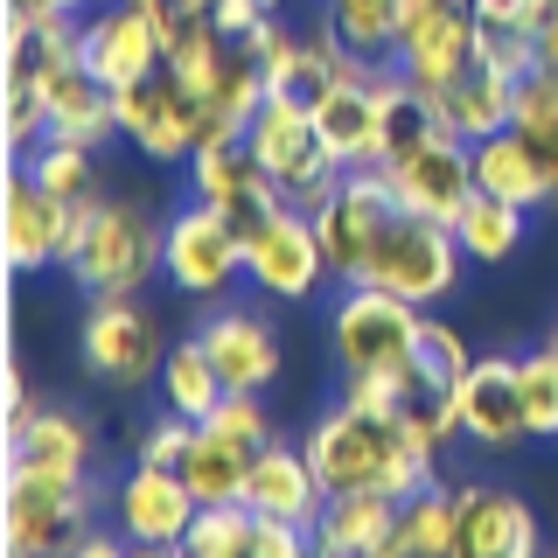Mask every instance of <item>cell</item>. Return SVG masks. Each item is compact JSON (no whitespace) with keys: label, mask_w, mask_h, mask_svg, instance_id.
Returning a JSON list of instances; mask_svg holds the SVG:
<instances>
[{"label":"cell","mask_w":558,"mask_h":558,"mask_svg":"<svg viewBox=\"0 0 558 558\" xmlns=\"http://www.w3.org/2000/svg\"><path fill=\"white\" fill-rule=\"evenodd\" d=\"M70 238H77V209L63 196H49L43 182L22 168L14 154L8 168V203H0V244H8V272H43L70 258Z\"/></svg>","instance_id":"13"},{"label":"cell","mask_w":558,"mask_h":558,"mask_svg":"<svg viewBox=\"0 0 558 558\" xmlns=\"http://www.w3.org/2000/svg\"><path fill=\"white\" fill-rule=\"evenodd\" d=\"M92 537V488L35 468H8L0 488V558H70Z\"/></svg>","instance_id":"4"},{"label":"cell","mask_w":558,"mask_h":558,"mask_svg":"<svg viewBox=\"0 0 558 558\" xmlns=\"http://www.w3.org/2000/svg\"><path fill=\"white\" fill-rule=\"evenodd\" d=\"M244 502H252L258 517H272V523H293V531H314L328 510V488L322 475H314V461H307V447H266L258 453V468H252V482H244Z\"/></svg>","instance_id":"23"},{"label":"cell","mask_w":558,"mask_h":558,"mask_svg":"<svg viewBox=\"0 0 558 558\" xmlns=\"http://www.w3.org/2000/svg\"><path fill=\"white\" fill-rule=\"evenodd\" d=\"M322 272H328V252H322V231H314V217L301 203H287L272 223H258L244 238V279L266 287L272 301H307L322 287Z\"/></svg>","instance_id":"14"},{"label":"cell","mask_w":558,"mask_h":558,"mask_svg":"<svg viewBox=\"0 0 558 558\" xmlns=\"http://www.w3.org/2000/svg\"><path fill=\"white\" fill-rule=\"evenodd\" d=\"M475 22H531L537 28V0H468Z\"/></svg>","instance_id":"42"},{"label":"cell","mask_w":558,"mask_h":558,"mask_svg":"<svg viewBox=\"0 0 558 558\" xmlns=\"http://www.w3.org/2000/svg\"><path fill=\"white\" fill-rule=\"evenodd\" d=\"M384 174H391L398 189V209H412V217H433V223H453L468 209V196H475V147L468 140H433V147L405 154V161H384Z\"/></svg>","instance_id":"18"},{"label":"cell","mask_w":558,"mask_h":558,"mask_svg":"<svg viewBox=\"0 0 558 558\" xmlns=\"http://www.w3.org/2000/svg\"><path fill=\"white\" fill-rule=\"evenodd\" d=\"M84 63L98 70L105 84H133V77H147V70H161L168 63V28H161V14H147V8H133V0H112L105 14H92L84 22Z\"/></svg>","instance_id":"19"},{"label":"cell","mask_w":558,"mask_h":558,"mask_svg":"<svg viewBox=\"0 0 558 558\" xmlns=\"http://www.w3.org/2000/svg\"><path fill=\"white\" fill-rule=\"evenodd\" d=\"M545 349H551V356H558V336H551V342H545Z\"/></svg>","instance_id":"47"},{"label":"cell","mask_w":558,"mask_h":558,"mask_svg":"<svg viewBox=\"0 0 558 558\" xmlns=\"http://www.w3.org/2000/svg\"><path fill=\"white\" fill-rule=\"evenodd\" d=\"M161 398H168V412H182V418H209L223 398H231V391H223V377H217V363H209V349H203V336H189V342L168 349Z\"/></svg>","instance_id":"35"},{"label":"cell","mask_w":558,"mask_h":558,"mask_svg":"<svg viewBox=\"0 0 558 558\" xmlns=\"http://www.w3.org/2000/svg\"><path fill=\"white\" fill-rule=\"evenodd\" d=\"M196 336H203V349H209V363H217L223 391H266V384L279 377V336H272L266 314L223 307V314H209Z\"/></svg>","instance_id":"22"},{"label":"cell","mask_w":558,"mask_h":558,"mask_svg":"<svg viewBox=\"0 0 558 558\" xmlns=\"http://www.w3.org/2000/svg\"><path fill=\"white\" fill-rule=\"evenodd\" d=\"M307 217H314V231H322L328 272L356 279L363 258H371V244L384 238V223L398 217V189H391V174H384V168H342L336 189H328Z\"/></svg>","instance_id":"8"},{"label":"cell","mask_w":558,"mask_h":558,"mask_svg":"<svg viewBox=\"0 0 558 558\" xmlns=\"http://www.w3.org/2000/svg\"><path fill=\"white\" fill-rule=\"evenodd\" d=\"M461 266H468V252H461V238H453V223L398 209V217L384 223V238L371 244V258H363L356 287H384L412 307H433L461 287Z\"/></svg>","instance_id":"3"},{"label":"cell","mask_w":558,"mask_h":558,"mask_svg":"<svg viewBox=\"0 0 558 558\" xmlns=\"http://www.w3.org/2000/svg\"><path fill=\"white\" fill-rule=\"evenodd\" d=\"M418 328H426V307L398 301L384 287H349L328 336H336L342 377H398L418 356Z\"/></svg>","instance_id":"7"},{"label":"cell","mask_w":558,"mask_h":558,"mask_svg":"<svg viewBox=\"0 0 558 558\" xmlns=\"http://www.w3.org/2000/svg\"><path fill=\"white\" fill-rule=\"evenodd\" d=\"M161 258H168V231L147 217V209L98 196L92 209H77V238H70L63 266L92 301H133Z\"/></svg>","instance_id":"2"},{"label":"cell","mask_w":558,"mask_h":558,"mask_svg":"<svg viewBox=\"0 0 558 558\" xmlns=\"http://www.w3.org/2000/svg\"><path fill=\"white\" fill-rule=\"evenodd\" d=\"M112 517H119V537H126V545H182V537L196 531L203 502H196V488L182 482V468L140 461L133 475L119 482Z\"/></svg>","instance_id":"17"},{"label":"cell","mask_w":558,"mask_h":558,"mask_svg":"<svg viewBox=\"0 0 558 558\" xmlns=\"http://www.w3.org/2000/svg\"><path fill=\"white\" fill-rule=\"evenodd\" d=\"M433 105H440V119H447V133L453 140H488V133H502L517 119V77H502L496 63H468L461 77H447L440 92H433Z\"/></svg>","instance_id":"27"},{"label":"cell","mask_w":558,"mask_h":558,"mask_svg":"<svg viewBox=\"0 0 558 558\" xmlns=\"http://www.w3.org/2000/svg\"><path fill=\"white\" fill-rule=\"evenodd\" d=\"M398 537L412 558H453V482H426L398 510Z\"/></svg>","instance_id":"36"},{"label":"cell","mask_w":558,"mask_h":558,"mask_svg":"<svg viewBox=\"0 0 558 558\" xmlns=\"http://www.w3.org/2000/svg\"><path fill=\"white\" fill-rule=\"evenodd\" d=\"M475 57H482V28H475V8H468V0H412L405 8L391 63L405 70L418 92H440V84L461 77Z\"/></svg>","instance_id":"10"},{"label":"cell","mask_w":558,"mask_h":558,"mask_svg":"<svg viewBox=\"0 0 558 558\" xmlns=\"http://www.w3.org/2000/svg\"><path fill=\"white\" fill-rule=\"evenodd\" d=\"M384 63H391V57H384ZM384 63L349 70L336 92L314 105V119H322V133H328V147H336L342 168H377V147H384V140H377V119H384L377 77H384Z\"/></svg>","instance_id":"25"},{"label":"cell","mask_w":558,"mask_h":558,"mask_svg":"<svg viewBox=\"0 0 558 558\" xmlns=\"http://www.w3.org/2000/svg\"><path fill=\"white\" fill-rule=\"evenodd\" d=\"M119 133L133 140L147 161H189L203 147V98L161 63L147 77L119 84Z\"/></svg>","instance_id":"9"},{"label":"cell","mask_w":558,"mask_h":558,"mask_svg":"<svg viewBox=\"0 0 558 558\" xmlns=\"http://www.w3.org/2000/svg\"><path fill=\"white\" fill-rule=\"evenodd\" d=\"M84 0H0V22L8 14H77Z\"/></svg>","instance_id":"43"},{"label":"cell","mask_w":558,"mask_h":558,"mask_svg":"<svg viewBox=\"0 0 558 558\" xmlns=\"http://www.w3.org/2000/svg\"><path fill=\"white\" fill-rule=\"evenodd\" d=\"M461 433L488 453H510L517 440H531L517 356H475V371L461 377Z\"/></svg>","instance_id":"21"},{"label":"cell","mask_w":558,"mask_h":558,"mask_svg":"<svg viewBox=\"0 0 558 558\" xmlns=\"http://www.w3.org/2000/svg\"><path fill=\"white\" fill-rule=\"evenodd\" d=\"M314 558H336V551H314Z\"/></svg>","instance_id":"48"},{"label":"cell","mask_w":558,"mask_h":558,"mask_svg":"<svg viewBox=\"0 0 558 558\" xmlns=\"http://www.w3.org/2000/svg\"><path fill=\"white\" fill-rule=\"evenodd\" d=\"M453 558H545L531 502L496 482H453Z\"/></svg>","instance_id":"15"},{"label":"cell","mask_w":558,"mask_h":558,"mask_svg":"<svg viewBox=\"0 0 558 558\" xmlns=\"http://www.w3.org/2000/svg\"><path fill=\"white\" fill-rule=\"evenodd\" d=\"M70 558H133V545H126V537H98V531H92Z\"/></svg>","instance_id":"44"},{"label":"cell","mask_w":558,"mask_h":558,"mask_svg":"<svg viewBox=\"0 0 558 558\" xmlns=\"http://www.w3.org/2000/svg\"><path fill=\"white\" fill-rule=\"evenodd\" d=\"M8 468H35V475H57V482H84V468H92V433H84L70 412L35 405L22 418H8Z\"/></svg>","instance_id":"26"},{"label":"cell","mask_w":558,"mask_h":558,"mask_svg":"<svg viewBox=\"0 0 558 558\" xmlns=\"http://www.w3.org/2000/svg\"><path fill=\"white\" fill-rule=\"evenodd\" d=\"M0 398H8V418H22V412H35L28 371H22V356H14V349H8V371H0Z\"/></svg>","instance_id":"41"},{"label":"cell","mask_w":558,"mask_h":558,"mask_svg":"<svg viewBox=\"0 0 558 558\" xmlns=\"http://www.w3.org/2000/svg\"><path fill=\"white\" fill-rule=\"evenodd\" d=\"M133 558H189L182 545H133Z\"/></svg>","instance_id":"45"},{"label":"cell","mask_w":558,"mask_h":558,"mask_svg":"<svg viewBox=\"0 0 558 558\" xmlns=\"http://www.w3.org/2000/svg\"><path fill=\"white\" fill-rule=\"evenodd\" d=\"M523 217H531V209H517V203H502V196H488V189H475V196H468V209L453 217V238H461L468 266H502V258L523 244Z\"/></svg>","instance_id":"33"},{"label":"cell","mask_w":558,"mask_h":558,"mask_svg":"<svg viewBox=\"0 0 558 558\" xmlns=\"http://www.w3.org/2000/svg\"><path fill=\"white\" fill-rule=\"evenodd\" d=\"M43 105H49V133H57V140L105 147V140L119 133V92L84 57H70L63 70H49V77H43Z\"/></svg>","instance_id":"24"},{"label":"cell","mask_w":558,"mask_h":558,"mask_svg":"<svg viewBox=\"0 0 558 558\" xmlns=\"http://www.w3.org/2000/svg\"><path fill=\"white\" fill-rule=\"evenodd\" d=\"M189 558H314V531L258 517L252 502H209L196 531L182 537Z\"/></svg>","instance_id":"20"},{"label":"cell","mask_w":558,"mask_h":558,"mask_svg":"<svg viewBox=\"0 0 558 558\" xmlns=\"http://www.w3.org/2000/svg\"><path fill=\"white\" fill-rule=\"evenodd\" d=\"M244 147H252V161L266 168V182L279 189L287 203H301L314 209L336 189V147H328V133H322V119L307 112V105H287V98H266L258 105V119L244 126Z\"/></svg>","instance_id":"6"},{"label":"cell","mask_w":558,"mask_h":558,"mask_svg":"<svg viewBox=\"0 0 558 558\" xmlns=\"http://www.w3.org/2000/svg\"><path fill=\"white\" fill-rule=\"evenodd\" d=\"M272 447V418L258 405V391H231L209 418H196V440L182 453V482L196 488V502H244L258 453Z\"/></svg>","instance_id":"5"},{"label":"cell","mask_w":558,"mask_h":558,"mask_svg":"<svg viewBox=\"0 0 558 558\" xmlns=\"http://www.w3.org/2000/svg\"><path fill=\"white\" fill-rule=\"evenodd\" d=\"M405 8H412V0H328V8H322V22L336 28V43L349 49V57H371V63H384V57L398 49Z\"/></svg>","instance_id":"34"},{"label":"cell","mask_w":558,"mask_h":558,"mask_svg":"<svg viewBox=\"0 0 558 558\" xmlns=\"http://www.w3.org/2000/svg\"><path fill=\"white\" fill-rule=\"evenodd\" d=\"M307 461H314V475H322L328 496H363V488H371V496L412 502L426 482H440L433 447H418L412 433L398 426V412L356 405V398H342V405L307 433Z\"/></svg>","instance_id":"1"},{"label":"cell","mask_w":558,"mask_h":558,"mask_svg":"<svg viewBox=\"0 0 558 558\" xmlns=\"http://www.w3.org/2000/svg\"><path fill=\"white\" fill-rule=\"evenodd\" d=\"M0 133H8V154H28L35 140H49V105H43V84L8 77V119H0Z\"/></svg>","instance_id":"38"},{"label":"cell","mask_w":558,"mask_h":558,"mask_svg":"<svg viewBox=\"0 0 558 558\" xmlns=\"http://www.w3.org/2000/svg\"><path fill=\"white\" fill-rule=\"evenodd\" d=\"M475 182L488 189V196L517 203V209H545V203H558V174H551V161H545V154H537L517 126L475 140Z\"/></svg>","instance_id":"28"},{"label":"cell","mask_w":558,"mask_h":558,"mask_svg":"<svg viewBox=\"0 0 558 558\" xmlns=\"http://www.w3.org/2000/svg\"><path fill=\"white\" fill-rule=\"evenodd\" d=\"M398 510L405 502H391V496H328V510L322 523H314V551H336V558H371L384 537L398 531Z\"/></svg>","instance_id":"31"},{"label":"cell","mask_w":558,"mask_h":558,"mask_svg":"<svg viewBox=\"0 0 558 558\" xmlns=\"http://www.w3.org/2000/svg\"><path fill=\"white\" fill-rule=\"evenodd\" d=\"M77 342H84V371L105 377V384H119V391L154 384V377H161V363H168L161 328L147 322V307H140V301H92Z\"/></svg>","instance_id":"12"},{"label":"cell","mask_w":558,"mask_h":558,"mask_svg":"<svg viewBox=\"0 0 558 558\" xmlns=\"http://www.w3.org/2000/svg\"><path fill=\"white\" fill-rule=\"evenodd\" d=\"M22 168L49 189V196H63L70 209L98 203V147H84V140H57V133H49V140H35V147L22 154Z\"/></svg>","instance_id":"32"},{"label":"cell","mask_w":558,"mask_h":558,"mask_svg":"<svg viewBox=\"0 0 558 558\" xmlns=\"http://www.w3.org/2000/svg\"><path fill=\"white\" fill-rule=\"evenodd\" d=\"M133 8H147V14H161V8H168V0H133Z\"/></svg>","instance_id":"46"},{"label":"cell","mask_w":558,"mask_h":558,"mask_svg":"<svg viewBox=\"0 0 558 558\" xmlns=\"http://www.w3.org/2000/svg\"><path fill=\"white\" fill-rule=\"evenodd\" d=\"M391 412H398V426H405L418 447L440 453L453 433H461V384L440 377L433 363H418V356H412L405 371L391 377Z\"/></svg>","instance_id":"29"},{"label":"cell","mask_w":558,"mask_h":558,"mask_svg":"<svg viewBox=\"0 0 558 558\" xmlns=\"http://www.w3.org/2000/svg\"><path fill=\"white\" fill-rule=\"evenodd\" d=\"M377 105H384V119H377V140H384V147H377V168L384 161H405V154L433 147V140H447V119H440V105H433V92H418L398 63H384Z\"/></svg>","instance_id":"30"},{"label":"cell","mask_w":558,"mask_h":558,"mask_svg":"<svg viewBox=\"0 0 558 558\" xmlns=\"http://www.w3.org/2000/svg\"><path fill=\"white\" fill-rule=\"evenodd\" d=\"M418 363H433V371H440V377H453V384H461L468 371H475V356H468L461 328L433 322V314H426V328H418Z\"/></svg>","instance_id":"39"},{"label":"cell","mask_w":558,"mask_h":558,"mask_svg":"<svg viewBox=\"0 0 558 558\" xmlns=\"http://www.w3.org/2000/svg\"><path fill=\"white\" fill-rule=\"evenodd\" d=\"M161 272H168L182 293H223V287L244 272V231L223 217L217 203L189 196V203L168 217V258H161Z\"/></svg>","instance_id":"11"},{"label":"cell","mask_w":558,"mask_h":558,"mask_svg":"<svg viewBox=\"0 0 558 558\" xmlns=\"http://www.w3.org/2000/svg\"><path fill=\"white\" fill-rule=\"evenodd\" d=\"M189 440H196V418L168 412V418H154V426L140 433V461H154V468H182Z\"/></svg>","instance_id":"40"},{"label":"cell","mask_w":558,"mask_h":558,"mask_svg":"<svg viewBox=\"0 0 558 558\" xmlns=\"http://www.w3.org/2000/svg\"><path fill=\"white\" fill-rule=\"evenodd\" d=\"M189 189H196L203 203H217L244 238L287 209V196L266 182V168L252 161V147H244V140H217V147H196V154H189Z\"/></svg>","instance_id":"16"},{"label":"cell","mask_w":558,"mask_h":558,"mask_svg":"<svg viewBox=\"0 0 558 558\" xmlns=\"http://www.w3.org/2000/svg\"><path fill=\"white\" fill-rule=\"evenodd\" d=\"M523 371V418H531V440H551L558 433V356L537 349V356H517Z\"/></svg>","instance_id":"37"}]
</instances>
